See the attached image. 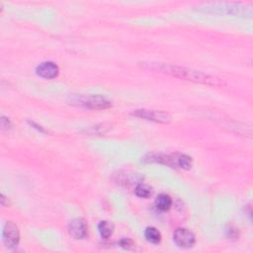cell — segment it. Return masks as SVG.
Returning <instances> with one entry per match:
<instances>
[{"instance_id": "1", "label": "cell", "mask_w": 253, "mask_h": 253, "mask_svg": "<svg viewBox=\"0 0 253 253\" xmlns=\"http://www.w3.org/2000/svg\"><path fill=\"white\" fill-rule=\"evenodd\" d=\"M140 65L144 69L152 70L159 73H164V74L177 77L183 80L193 81L196 83H202V84L216 86V87L225 85V82L219 77L212 76L211 74L202 72L200 70H195V69L187 68L184 66H178V65L162 63V62H141Z\"/></svg>"}, {"instance_id": "2", "label": "cell", "mask_w": 253, "mask_h": 253, "mask_svg": "<svg viewBox=\"0 0 253 253\" xmlns=\"http://www.w3.org/2000/svg\"><path fill=\"white\" fill-rule=\"evenodd\" d=\"M147 162H156L170 167L190 169L192 166V158L186 154H164V153H151L144 157Z\"/></svg>"}, {"instance_id": "3", "label": "cell", "mask_w": 253, "mask_h": 253, "mask_svg": "<svg viewBox=\"0 0 253 253\" xmlns=\"http://www.w3.org/2000/svg\"><path fill=\"white\" fill-rule=\"evenodd\" d=\"M205 11H211L213 13H222L229 15L250 16L252 13V7L242 3H208L205 4Z\"/></svg>"}, {"instance_id": "4", "label": "cell", "mask_w": 253, "mask_h": 253, "mask_svg": "<svg viewBox=\"0 0 253 253\" xmlns=\"http://www.w3.org/2000/svg\"><path fill=\"white\" fill-rule=\"evenodd\" d=\"M72 105L84 107L91 110H105L112 106V102L102 95H79L75 96L70 101Z\"/></svg>"}, {"instance_id": "5", "label": "cell", "mask_w": 253, "mask_h": 253, "mask_svg": "<svg viewBox=\"0 0 253 253\" xmlns=\"http://www.w3.org/2000/svg\"><path fill=\"white\" fill-rule=\"evenodd\" d=\"M132 116L138 117L147 121H152L155 123L168 124L171 122V116L164 111L160 110H148V109H138L131 113Z\"/></svg>"}, {"instance_id": "6", "label": "cell", "mask_w": 253, "mask_h": 253, "mask_svg": "<svg viewBox=\"0 0 253 253\" xmlns=\"http://www.w3.org/2000/svg\"><path fill=\"white\" fill-rule=\"evenodd\" d=\"M20 240V233L17 224L9 220L5 223L3 228V242L8 248H15Z\"/></svg>"}, {"instance_id": "7", "label": "cell", "mask_w": 253, "mask_h": 253, "mask_svg": "<svg viewBox=\"0 0 253 253\" xmlns=\"http://www.w3.org/2000/svg\"><path fill=\"white\" fill-rule=\"evenodd\" d=\"M173 240L178 247L191 248L196 242V237L191 230L180 227L174 231Z\"/></svg>"}, {"instance_id": "8", "label": "cell", "mask_w": 253, "mask_h": 253, "mask_svg": "<svg viewBox=\"0 0 253 253\" xmlns=\"http://www.w3.org/2000/svg\"><path fill=\"white\" fill-rule=\"evenodd\" d=\"M88 226L85 221V219L78 217L73 219L68 224V233L74 238V239H82L85 238L87 235Z\"/></svg>"}, {"instance_id": "9", "label": "cell", "mask_w": 253, "mask_h": 253, "mask_svg": "<svg viewBox=\"0 0 253 253\" xmlns=\"http://www.w3.org/2000/svg\"><path fill=\"white\" fill-rule=\"evenodd\" d=\"M36 72L39 76L45 78V79H52L58 75L59 68L58 66L52 61H44L40 63L37 68Z\"/></svg>"}, {"instance_id": "10", "label": "cell", "mask_w": 253, "mask_h": 253, "mask_svg": "<svg viewBox=\"0 0 253 253\" xmlns=\"http://www.w3.org/2000/svg\"><path fill=\"white\" fill-rule=\"evenodd\" d=\"M155 206L159 211H166L172 206V199L169 195L160 194L157 196V198L155 200Z\"/></svg>"}, {"instance_id": "11", "label": "cell", "mask_w": 253, "mask_h": 253, "mask_svg": "<svg viewBox=\"0 0 253 253\" xmlns=\"http://www.w3.org/2000/svg\"><path fill=\"white\" fill-rule=\"evenodd\" d=\"M144 236L147 241L153 244H157L161 240V233L153 226H148L144 230Z\"/></svg>"}, {"instance_id": "12", "label": "cell", "mask_w": 253, "mask_h": 253, "mask_svg": "<svg viewBox=\"0 0 253 253\" xmlns=\"http://www.w3.org/2000/svg\"><path fill=\"white\" fill-rule=\"evenodd\" d=\"M98 229H99V232H100L101 236L103 238L107 239L113 234L114 224L109 220H102L98 225Z\"/></svg>"}, {"instance_id": "13", "label": "cell", "mask_w": 253, "mask_h": 253, "mask_svg": "<svg viewBox=\"0 0 253 253\" xmlns=\"http://www.w3.org/2000/svg\"><path fill=\"white\" fill-rule=\"evenodd\" d=\"M134 193L139 198H148L151 195V189L145 184H138L134 189Z\"/></svg>"}, {"instance_id": "14", "label": "cell", "mask_w": 253, "mask_h": 253, "mask_svg": "<svg viewBox=\"0 0 253 253\" xmlns=\"http://www.w3.org/2000/svg\"><path fill=\"white\" fill-rule=\"evenodd\" d=\"M120 245H121L123 248H125V249H131V248H133L134 243H133L132 240H130V239H128V238H124V239H122V240L120 241Z\"/></svg>"}]
</instances>
